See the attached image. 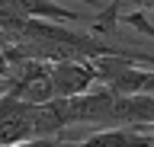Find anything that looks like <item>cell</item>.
I'll list each match as a JSON object with an SVG mask.
<instances>
[{"label": "cell", "instance_id": "1", "mask_svg": "<svg viewBox=\"0 0 154 147\" xmlns=\"http://www.w3.org/2000/svg\"><path fill=\"white\" fill-rule=\"evenodd\" d=\"M48 83H51V96L55 99H74L93 87V70L90 64L80 61H61V64H48Z\"/></svg>", "mask_w": 154, "mask_h": 147}, {"label": "cell", "instance_id": "2", "mask_svg": "<svg viewBox=\"0 0 154 147\" xmlns=\"http://www.w3.org/2000/svg\"><path fill=\"white\" fill-rule=\"evenodd\" d=\"M32 112H35V106L0 96V147L32 141Z\"/></svg>", "mask_w": 154, "mask_h": 147}, {"label": "cell", "instance_id": "3", "mask_svg": "<svg viewBox=\"0 0 154 147\" xmlns=\"http://www.w3.org/2000/svg\"><path fill=\"white\" fill-rule=\"evenodd\" d=\"M71 125V109L67 99H48L32 112V141L38 137H61L64 128Z\"/></svg>", "mask_w": 154, "mask_h": 147}, {"label": "cell", "instance_id": "4", "mask_svg": "<svg viewBox=\"0 0 154 147\" xmlns=\"http://www.w3.org/2000/svg\"><path fill=\"white\" fill-rule=\"evenodd\" d=\"M7 3L26 19H45V22H61V26H77L80 19L74 10L58 7L55 0H7Z\"/></svg>", "mask_w": 154, "mask_h": 147}, {"label": "cell", "instance_id": "5", "mask_svg": "<svg viewBox=\"0 0 154 147\" xmlns=\"http://www.w3.org/2000/svg\"><path fill=\"white\" fill-rule=\"evenodd\" d=\"M71 147H151V144L141 128H103L84 141H74Z\"/></svg>", "mask_w": 154, "mask_h": 147}, {"label": "cell", "instance_id": "6", "mask_svg": "<svg viewBox=\"0 0 154 147\" xmlns=\"http://www.w3.org/2000/svg\"><path fill=\"white\" fill-rule=\"evenodd\" d=\"M10 147H71V141H64V137H38V141H23V144H10Z\"/></svg>", "mask_w": 154, "mask_h": 147}, {"label": "cell", "instance_id": "7", "mask_svg": "<svg viewBox=\"0 0 154 147\" xmlns=\"http://www.w3.org/2000/svg\"><path fill=\"white\" fill-rule=\"evenodd\" d=\"M7 74H10V67H7V58H3V51H0V83L7 80Z\"/></svg>", "mask_w": 154, "mask_h": 147}, {"label": "cell", "instance_id": "8", "mask_svg": "<svg viewBox=\"0 0 154 147\" xmlns=\"http://www.w3.org/2000/svg\"><path fill=\"white\" fill-rule=\"evenodd\" d=\"M138 3H141V7H151V10H154V0H138Z\"/></svg>", "mask_w": 154, "mask_h": 147}, {"label": "cell", "instance_id": "9", "mask_svg": "<svg viewBox=\"0 0 154 147\" xmlns=\"http://www.w3.org/2000/svg\"><path fill=\"white\" fill-rule=\"evenodd\" d=\"M141 131H144V134H148V131H154V122H151V125H148V128H141Z\"/></svg>", "mask_w": 154, "mask_h": 147}]
</instances>
